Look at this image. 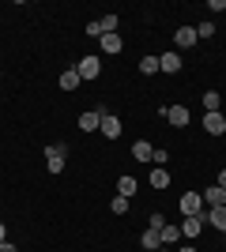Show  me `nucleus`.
Here are the masks:
<instances>
[{
	"label": "nucleus",
	"instance_id": "obj_20",
	"mask_svg": "<svg viewBox=\"0 0 226 252\" xmlns=\"http://www.w3.org/2000/svg\"><path fill=\"white\" fill-rule=\"evenodd\" d=\"M117 11H106V15H102V19H98V27H102V34H117Z\"/></svg>",
	"mask_w": 226,
	"mask_h": 252
},
{
	"label": "nucleus",
	"instance_id": "obj_28",
	"mask_svg": "<svg viewBox=\"0 0 226 252\" xmlns=\"http://www.w3.org/2000/svg\"><path fill=\"white\" fill-rule=\"evenodd\" d=\"M0 252H19V249H15L11 241H0Z\"/></svg>",
	"mask_w": 226,
	"mask_h": 252
},
{
	"label": "nucleus",
	"instance_id": "obj_23",
	"mask_svg": "<svg viewBox=\"0 0 226 252\" xmlns=\"http://www.w3.org/2000/svg\"><path fill=\"white\" fill-rule=\"evenodd\" d=\"M109 207H113V215H129V200H125V196H113Z\"/></svg>",
	"mask_w": 226,
	"mask_h": 252
},
{
	"label": "nucleus",
	"instance_id": "obj_26",
	"mask_svg": "<svg viewBox=\"0 0 226 252\" xmlns=\"http://www.w3.org/2000/svg\"><path fill=\"white\" fill-rule=\"evenodd\" d=\"M87 34H91V38H102V27H98V19L87 23Z\"/></svg>",
	"mask_w": 226,
	"mask_h": 252
},
{
	"label": "nucleus",
	"instance_id": "obj_1",
	"mask_svg": "<svg viewBox=\"0 0 226 252\" xmlns=\"http://www.w3.org/2000/svg\"><path fill=\"white\" fill-rule=\"evenodd\" d=\"M65 158H68V143H53V147H45V169L57 177V173L65 169Z\"/></svg>",
	"mask_w": 226,
	"mask_h": 252
},
{
	"label": "nucleus",
	"instance_id": "obj_11",
	"mask_svg": "<svg viewBox=\"0 0 226 252\" xmlns=\"http://www.w3.org/2000/svg\"><path fill=\"white\" fill-rule=\"evenodd\" d=\"M159 72H170V75L181 72V57H177L173 49H170V53H159Z\"/></svg>",
	"mask_w": 226,
	"mask_h": 252
},
{
	"label": "nucleus",
	"instance_id": "obj_31",
	"mask_svg": "<svg viewBox=\"0 0 226 252\" xmlns=\"http://www.w3.org/2000/svg\"><path fill=\"white\" fill-rule=\"evenodd\" d=\"M0 241H8V230H4V222H0Z\"/></svg>",
	"mask_w": 226,
	"mask_h": 252
},
{
	"label": "nucleus",
	"instance_id": "obj_30",
	"mask_svg": "<svg viewBox=\"0 0 226 252\" xmlns=\"http://www.w3.org/2000/svg\"><path fill=\"white\" fill-rule=\"evenodd\" d=\"M173 252H196V249H193V245H181V249H173Z\"/></svg>",
	"mask_w": 226,
	"mask_h": 252
},
{
	"label": "nucleus",
	"instance_id": "obj_3",
	"mask_svg": "<svg viewBox=\"0 0 226 252\" xmlns=\"http://www.w3.org/2000/svg\"><path fill=\"white\" fill-rule=\"evenodd\" d=\"M181 215L189 219V215H204V196L200 192H185L181 196Z\"/></svg>",
	"mask_w": 226,
	"mask_h": 252
},
{
	"label": "nucleus",
	"instance_id": "obj_21",
	"mask_svg": "<svg viewBox=\"0 0 226 252\" xmlns=\"http://www.w3.org/2000/svg\"><path fill=\"white\" fill-rule=\"evenodd\" d=\"M219 105H223L219 91H207V94H204V113H219Z\"/></svg>",
	"mask_w": 226,
	"mask_h": 252
},
{
	"label": "nucleus",
	"instance_id": "obj_14",
	"mask_svg": "<svg viewBox=\"0 0 226 252\" xmlns=\"http://www.w3.org/2000/svg\"><path fill=\"white\" fill-rule=\"evenodd\" d=\"M136 192H140V181H136V177H129V173H125V177L117 181V196H125V200H132Z\"/></svg>",
	"mask_w": 226,
	"mask_h": 252
},
{
	"label": "nucleus",
	"instance_id": "obj_6",
	"mask_svg": "<svg viewBox=\"0 0 226 252\" xmlns=\"http://www.w3.org/2000/svg\"><path fill=\"white\" fill-rule=\"evenodd\" d=\"M204 215H189V219L181 222V237H189V241H196V237H200V233H204Z\"/></svg>",
	"mask_w": 226,
	"mask_h": 252
},
{
	"label": "nucleus",
	"instance_id": "obj_7",
	"mask_svg": "<svg viewBox=\"0 0 226 252\" xmlns=\"http://www.w3.org/2000/svg\"><path fill=\"white\" fill-rule=\"evenodd\" d=\"M196 42H200V38H196V27H177V34H173V45H177V49H193Z\"/></svg>",
	"mask_w": 226,
	"mask_h": 252
},
{
	"label": "nucleus",
	"instance_id": "obj_27",
	"mask_svg": "<svg viewBox=\"0 0 226 252\" xmlns=\"http://www.w3.org/2000/svg\"><path fill=\"white\" fill-rule=\"evenodd\" d=\"M207 8L211 11H226V0H207Z\"/></svg>",
	"mask_w": 226,
	"mask_h": 252
},
{
	"label": "nucleus",
	"instance_id": "obj_9",
	"mask_svg": "<svg viewBox=\"0 0 226 252\" xmlns=\"http://www.w3.org/2000/svg\"><path fill=\"white\" fill-rule=\"evenodd\" d=\"M200 196H204V207H226V189H219V185H211Z\"/></svg>",
	"mask_w": 226,
	"mask_h": 252
},
{
	"label": "nucleus",
	"instance_id": "obj_24",
	"mask_svg": "<svg viewBox=\"0 0 226 252\" xmlns=\"http://www.w3.org/2000/svg\"><path fill=\"white\" fill-rule=\"evenodd\" d=\"M211 34H215V23H200V27H196V38H200V42L211 38Z\"/></svg>",
	"mask_w": 226,
	"mask_h": 252
},
{
	"label": "nucleus",
	"instance_id": "obj_2",
	"mask_svg": "<svg viewBox=\"0 0 226 252\" xmlns=\"http://www.w3.org/2000/svg\"><path fill=\"white\" fill-rule=\"evenodd\" d=\"M162 117H166V121H170L173 128H185L189 121H193V113H189V105H166V113H162Z\"/></svg>",
	"mask_w": 226,
	"mask_h": 252
},
{
	"label": "nucleus",
	"instance_id": "obj_19",
	"mask_svg": "<svg viewBox=\"0 0 226 252\" xmlns=\"http://www.w3.org/2000/svg\"><path fill=\"white\" fill-rule=\"evenodd\" d=\"M83 83V79H79V72H75V68H68V72H61V91H75V87Z\"/></svg>",
	"mask_w": 226,
	"mask_h": 252
},
{
	"label": "nucleus",
	"instance_id": "obj_4",
	"mask_svg": "<svg viewBox=\"0 0 226 252\" xmlns=\"http://www.w3.org/2000/svg\"><path fill=\"white\" fill-rule=\"evenodd\" d=\"M75 72H79V79H98L102 75V61L98 57H83V61L75 64Z\"/></svg>",
	"mask_w": 226,
	"mask_h": 252
},
{
	"label": "nucleus",
	"instance_id": "obj_25",
	"mask_svg": "<svg viewBox=\"0 0 226 252\" xmlns=\"http://www.w3.org/2000/svg\"><path fill=\"white\" fill-rule=\"evenodd\" d=\"M147 226H151V230H162V226H166V219H162L159 211H155V215H151V222H147Z\"/></svg>",
	"mask_w": 226,
	"mask_h": 252
},
{
	"label": "nucleus",
	"instance_id": "obj_10",
	"mask_svg": "<svg viewBox=\"0 0 226 252\" xmlns=\"http://www.w3.org/2000/svg\"><path fill=\"white\" fill-rule=\"evenodd\" d=\"M159 237H162V245H166V249H177V241H181V226L166 222V226L159 230Z\"/></svg>",
	"mask_w": 226,
	"mask_h": 252
},
{
	"label": "nucleus",
	"instance_id": "obj_17",
	"mask_svg": "<svg viewBox=\"0 0 226 252\" xmlns=\"http://www.w3.org/2000/svg\"><path fill=\"white\" fill-rule=\"evenodd\" d=\"M132 158H136V162H151V158H155V147H151L147 139H140V143H132Z\"/></svg>",
	"mask_w": 226,
	"mask_h": 252
},
{
	"label": "nucleus",
	"instance_id": "obj_15",
	"mask_svg": "<svg viewBox=\"0 0 226 252\" xmlns=\"http://www.w3.org/2000/svg\"><path fill=\"white\" fill-rule=\"evenodd\" d=\"M98 132H102L106 139H117V136H121V121H117L113 113H106V117H102V128H98Z\"/></svg>",
	"mask_w": 226,
	"mask_h": 252
},
{
	"label": "nucleus",
	"instance_id": "obj_29",
	"mask_svg": "<svg viewBox=\"0 0 226 252\" xmlns=\"http://www.w3.org/2000/svg\"><path fill=\"white\" fill-rule=\"evenodd\" d=\"M215 185H219V189H226V169L219 173V181H215Z\"/></svg>",
	"mask_w": 226,
	"mask_h": 252
},
{
	"label": "nucleus",
	"instance_id": "obj_13",
	"mask_svg": "<svg viewBox=\"0 0 226 252\" xmlns=\"http://www.w3.org/2000/svg\"><path fill=\"white\" fill-rule=\"evenodd\" d=\"M147 185H151V189H170V169L155 166V169H151V177H147Z\"/></svg>",
	"mask_w": 226,
	"mask_h": 252
},
{
	"label": "nucleus",
	"instance_id": "obj_5",
	"mask_svg": "<svg viewBox=\"0 0 226 252\" xmlns=\"http://www.w3.org/2000/svg\"><path fill=\"white\" fill-rule=\"evenodd\" d=\"M102 117H106L102 105H98V109H87V113H79V128H83V132H98V128H102Z\"/></svg>",
	"mask_w": 226,
	"mask_h": 252
},
{
	"label": "nucleus",
	"instance_id": "obj_12",
	"mask_svg": "<svg viewBox=\"0 0 226 252\" xmlns=\"http://www.w3.org/2000/svg\"><path fill=\"white\" fill-rule=\"evenodd\" d=\"M121 45H125V42H121L117 34H102V38H98V49L106 53V57H117V53H121Z\"/></svg>",
	"mask_w": 226,
	"mask_h": 252
},
{
	"label": "nucleus",
	"instance_id": "obj_32",
	"mask_svg": "<svg viewBox=\"0 0 226 252\" xmlns=\"http://www.w3.org/2000/svg\"><path fill=\"white\" fill-rule=\"evenodd\" d=\"M159 252H173V249H166V245H162V249H159Z\"/></svg>",
	"mask_w": 226,
	"mask_h": 252
},
{
	"label": "nucleus",
	"instance_id": "obj_18",
	"mask_svg": "<svg viewBox=\"0 0 226 252\" xmlns=\"http://www.w3.org/2000/svg\"><path fill=\"white\" fill-rule=\"evenodd\" d=\"M140 245H143L147 252H159V249H162V237H159V230H151V226H147V230H143V237H140Z\"/></svg>",
	"mask_w": 226,
	"mask_h": 252
},
{
	"label": "nucleus",
	"instance_id": "obj_22",
	"mask_svg": "<svg viewBox=\"0 0 226 252\" xmlns=\"http://www.w3.org/2000/svg\"><path fill=\"white\" fill-rule=\"evenodd\" d=\"M140 72L143 75H155V72H159V57H143V61H140Z\"/></svg>",
	"mask_w": 226,
	"mask_h": 252
},
{
	"label": "nucleus",
	"instance_id": "obj_8",
	"mask_svg": "<svg viewBox=\"0 0 226 252\" xmlns=\"http://www.w3.org/2000/svg\"><path fill=\"white\" fill-rule=\"evenodd\" d=\"M204 132L223 136V132H226V113H204Z\"/></svg>",
	"mask_w": 226,
	"mask_h": 252
},
{
	"label": "nucleus",
	"instance_id": "obj_16",
	"mask_svg": "<svg viewBox=\"0 0 226 252\" xmlns=\"http://www.w3.org/2000/svg\"><path fill=\"white\" fill-rule=\"evenodd\" d=\"M204 219L211 222L215 230H223V233H226V207H207V211H204Z\"/></svg>",
	"mask_w": 226,
	"mask_h": 252
}]
</instances>
